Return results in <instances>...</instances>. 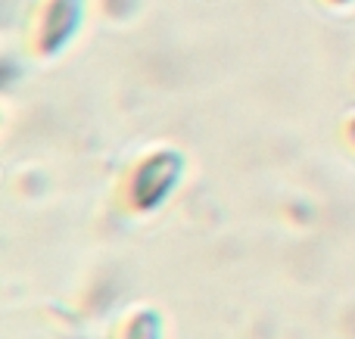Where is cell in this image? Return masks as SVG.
Segmentation results:
<instances>
[{
    "mask_svg": "<svg viewBox=\"0 0 355 339\" xmlns=\"http://www.w3.org/2000/svg\"><path fill=\"white\" fill-rule=\"evenodd\" d=\"M81 6H85V0H47L41 25H37V50L41 53L53 56L72 41L81 22Z\"/></svg>",
    "mask_w": 355,
    "mask_h": 339,
    "instance_id": "2",
    "label": "cell"
},
{
    "mask_svg": "<svg viewBox=\"0 0 355 339\" xmlns=\"http://www.w3.org/2000/svg\"><path fill=\"white\" fill-rule=\"evenodd\" d=\"M122 339H159V315L137 311L122 330Z\"/></svg>",
    "mask_w": 355,
    "mask_h": 339,
    "instance_id": "3",
    "label": "cell"
},
{
    "mask_svg": "<svg viewBox=\"0 0 355 339\" xmlns=\"http://www.w3.org/2000/svg\"><path fill=\"white\" fill-rule=\"evenodd\" d=\"M349 137H352V140H355V118H352V122H349Z\"/></svg>",
    "mask_w": 355,
    "mask_h": 339,
    "instance_id": "4",
    "label": "cell"
},
{
    "mask_svg": "<svg viewBox=\"0 0 355 339\" xmlns=\"http://www.w3.org/2000/svg\"><path fill=\"white\" fill-rule=\"evenodd\" d=\"M331 3H349V0H331Z\"/></svg>",
    "mask_w": 355,
    "mask_h": 339,
    "instance_id": "5",
    "label": "cell"
},
{
    "mask_svg": "<svg viewBox=\"0 0 355 339\" xmlns=\"http://www.w3.org/2000/svg\"><path fill=\"white\" fill-rule=\"evenodd\" d=\"M178 178H181V156L166 149L150 159H144L135 168L128 181V199L137 212H150L156 205L166 203V196L175 190Z\"/></svg>",
    "mask_w": 355,
    "mask_h": 339,
    "instance_id": "1",
    "label": "cell"
}]
</instances>
